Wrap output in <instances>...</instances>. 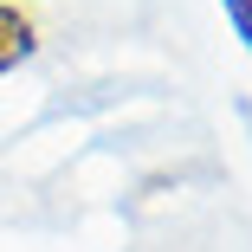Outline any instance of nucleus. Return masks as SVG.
Instances as JSON below:
<instances>
[{"label": "nucleus", "mask_w": 252, "mask_h": 252, "mask_svg": "<svg viewBox=\"0 0 252 252\" xmlns=\"http://www.w3.org/2000/svg\"><path fill=\"white\" fill-rule=\"evenodd\" d=\"M32 45H39V26L26 7H13V0H0V78H7L13 65L32 59Z\"/></svg>", "instance_id": "nucleus-1"}, {"label": "nucleus", "mask_w": 252, "mask_h": 252, "mask_svg": "<svg viewBox=\"0 0 252 252\" xmlns=\"http://www.w3.org/2000/svg\"><path fill=\"white\" fill-rule=\"evenodd\" d=\"M226 7V20H233V32H239V45L252 52V0H220Z\"/></svg>", "instance_id": "nucleus-2"}]
</instances>
